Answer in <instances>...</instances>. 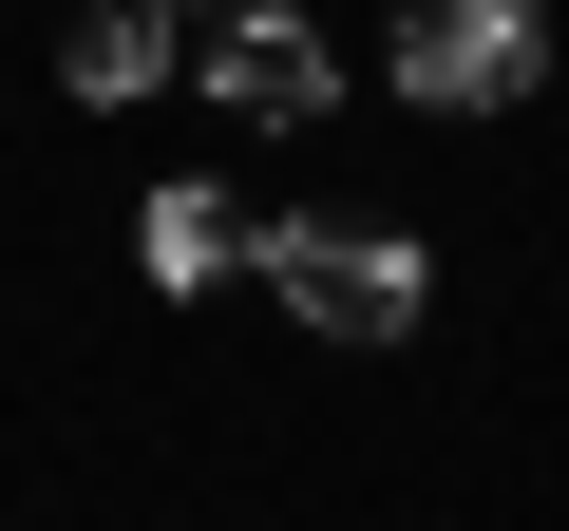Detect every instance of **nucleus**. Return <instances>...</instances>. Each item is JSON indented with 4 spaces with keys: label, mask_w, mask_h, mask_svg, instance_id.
<instances>
[{
    "label": "nucleus",
    "mask_w": 569,
    "mask_h": 531,
    "mask_svg": "<svg viewBox=\"0 0 569 531\" xmlns=\"http://www.w3.org/2000/svg\"><path fill=\"white\" fill-rule=\"evenodd\" d=\"M209 96H228L247 133H305V114L342 96V58L284 20V0H228V20H209Z\"/></svg>",
    "instance_id": "7ed1b4c3"
},
{
    "label": "nucleus",
    "mask_w": 569,
    "mask_h": 531,
    "mask_svg": "<svg viewBox=\"0 0 569 531\" xmlns=\"http://www.w3.org/2000/svg\"><path fill=\"white\" fill-rule=\"evenodd\" d=\"M247 266L284 285L305 342H418V228H380V209H284V228H247Z\"/></svg>",
    "instance_id": "f257e3e1"
},
{
    "label": "nucleus",
    "mask_w": 569,
    "mask_h": 531,
    "mask_svg": "<svg viewBox=\"0 0 569 531\" xmlns=\"http://www.w3.org/2000/svg\"><path fill=\"white\" fill-rule=\"evenodd\" d=\"M58 77L114 114V96H152L171 77V0H77V20H58Z\"/></svg>",
    "instance_id": "39448f33"
},
{
    "label": "nucleus",
    "mask_w": 569,
    "mask_h": 531,
    "mask_svg": "<svg viewBox=\"0 0 569 531\" xmlns=\"http://www.w3.org/2000/svg\"><path fill=\"white\" fill-rule=\"evenodd\" d=\"M380 77H399L418 114H512V96L550 77V20H531V0H399Z\"/></svg>",
    "instance_id": "f03ea898"
},
{
    "label": "nucleus",
    "mask_w": 569,
    "mask_h": 531,
    "mask_svg": "<svg viewBox=\"0 0 569 531\" xmlns=\"http://www.w3.org/2000/svg\"><path fill=\"white\" fill-rule=\"evenodd\" d=\"M171 20H228V0H171Z\"/></svg>",
    "instance_id": "423d86ee"
},
{
    "label": "nucleus",
    "mask_w": 569,
    "mask_h": 531,
    "mask_svg": "<svg viewBox=\"0 0 569 531\" xmlns=\"http://www.w3.org/2000/svg\"><path fill=\"white\" fill-rule=\"evenodd\" d=\"M133 266H152V285L190 304V285H228V266H247V209L209 190V171H171L152 209H133Z\"/></svg>",
    "instance_id": "20e7f679"
}]
</instances>
